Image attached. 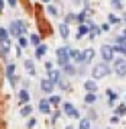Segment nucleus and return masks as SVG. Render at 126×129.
<instances>
[{
    "label": "nucleus",
    "mask_w": 126,
    "mask_h": 129,
    "mask_svg": "<svg viewBox=\"0 0 126 129\" xmlns=\"http://www.w3.org/2000/svg\"><path fill=\"white\" fill-rule=\"evenodd\" d=\"M102 57L106 61H110V59L113 58V48L109 47V45H103L102 47Z\"/></svg>",
    "instance_id": "20e7f679"
},
{
    "label": "nucleus",
    "mask_w": 126,
    "mask_h": 129,
    "mask_svg": "<svg viewBox=\"0 0 126 129\" xmlns=\"http://www.w3.org/2000/svg\"><path fill=\"white\" fill-rule=\"evenodd\" d=\"M41 88L45 91V93H51L52 88H54V83L51 80H42L41 81Z\"/></svg>",
    "instance_id": "0eeeda50"
},
{
    "label": "nucleus",
    "mask_w": 126,
    "mask_h": 129,
    "mask_svg": "<svg viewBox=\"0 0 126 129\" xmlns=\"http://www.w3.org/2000/svg\"><path fill=\"white\" fill-rule=\"evenodd\" d=\"M59 86H61L62 90H65V88H68V83L65 81V80H61V81H59Z\"/></svg>",
    "instance_id": "c9c22d12"
},
{
    "label": "nucleus",
    "mask_w": 126,
    "mask_h": 129,
    "mask_svg": "<svg viewBox=\"0 0 126 129\" xmlns=\"http://www.w3.org/2000/svg\"><path fill=\"white\" fill-rule=\"evenodd\" d=\"M84 100H86V103H94V102H96V96L90 91V93L86 96V99H84Z\"/></svg>",
    "instance_id": "5701e85b"
},
{
    "label": "nucleus",
    "mask_w": 126,
    "mask_h": 129,
    "mask_svg": "<svg viewBox=\"0 0 126 129\" xmlns=\"http://www.w3.org/2000/svg\"><path fill=\"white\" fill-rule=\"evenodd\" d=\"M64 110H65V113L68 115V116H73V117H78L80 115H78V112L74 109V106L71 105V103H65L64 105Z\"/></svg>",
    "instance_id": "423d86ee"
},
{
    "label": "nucleus",
    "mask_w": 126,
    "mask_h": 129,
    "mask_svg": "<svg viewBox=\"0 0 126 129\" xmlns=\"http://www.w3.org/2000/svg\"><path fill=\"white\" fill-rule=\"evenodd\" d=\"M64 71H65L67 74H70V76H73V74H75V68L73 67V65H70V64L64 65Z\"/></svg>",
    "instance_id": "aec40b11"
},
{
    "label": "nucleus",
    "mask_w": 126,
    "mask_h": 129,
    "mask_svg": "<svg viewBox=\"0 0 126 129\" xmlns=\"http://www.w3.org/2000/svg\"><path fill=\"white\" fill-rule=\"evenodd\" d=\"M84 87H86L87 91H91V93H93V91H96V90H97V84H96L94 81H90V80H88V81H86Z\"/></svg>",
    "instance_id": "dca6fc26"
},
{
    "label": "nucleus",
    "mask_w": 126,
    "mask_h": 129,
    "mask_svg": "<svg viewBox=\"0 0 126 129\" xmlns=\"http://www.w3.org/2000/svg\"><path fill=\"white\" fill-rule=\"evenodd\" d=\"M110 122H112V123H117V122H119V119H117L116 116H113L112 119H110Z\"/></svg>",
    "instance_id": "58836bf2"
},
{
    "label": "nucleus",
    "mask_w": 126,
    "mask_h": 129,
    "mask_svg": "<svg viewBox=\"0 0 126 129\" xmlns=\"http://www.w3.org/2000/svg\"><path fill=\"white\" fill-rule=\"evenodd\" d=\"M19 99H20V102H22V103L28 102V100H29L28 91H26V90H20V91H19Z\"/></svg>",
    "instance_id": "6ab92c4d"
},
{
    "label": "nucleus",
    "mask_w": 126,
    "mask_h": 129,
    "mask_svg": "<svg viewBox=\"0 0 126 129\" xmlns=\"http://www.w3.org/2000/svg\"><path fill=\"white\" fill-rule=\"evenodd\" d=\"M102 28H103L104 30H109V25H103V26H102Z\"/></svg>",
    "instance_id": "c03bdc74"
},
{
    "label": "nucleus",
    "mask_w": 126,
    "mask_h": 129,
    "mask_svg": "<svg viewBox=\"0 0 126 129\" xmlns=\"http://www.w3.org/2000/svg\"><path fill=\"white\" fill-rule=\"evenodd\" d=\"M5 38H7V30L0 28V39H5Z\"/></svg>",
    "instance_id": "2f4dec72"
},
{
    "label": "nucleus",
    "mask_w": 126,
    "mask_h": 129,
    "mask_svg": "<svg viewBox=\"0 0 126 129\" xmlns=\"http://www.w3.org/2000/svg\"><path fill=\"white\" fill-rule=\"evenodd\" d=\"M119 20H120V19L116 18L115 15H109V22L110 23H119Z\"/></svg>",
    "instance_id": "c85d7f7f"
},
{
    "label": "nucleus",
    "mask_w": 126,
    "mask_h": 129,
    "mask_svg": "<svg viewBox=\"0 0 126 129\" xmlns=\"http://www.w3.org/2000/svg\"><path fill=\"white\" fill-rule=\"evenodd\" d=\"M39 110L41 113H44V115H48L49 112H51V109H49V102L45 99H42L39 102Z\"/></svg>",
    "instance_id": "6e6552de"
},
{
    "label": "nucleus",
    "mask_w": 126,
    "mask_h": 129,
    "mask_svg": "<svg viewBox=\"0 0 126 129\" xmlns=\"http://www.w3.org/2000/svg\"><path fill=\"white\" fill-rule=\"evenodd\" d=\"M116 113H117V115H125V113H126V106L125 105H120L117 109H116Z\"/></svg>",
    "instance_id": "cd10ccee"
},
{
    "label": "nucleus",
    "mask_w": 126,
    "mask_h": 129,
    "mask_svg": "<svg viewBox=\"0 0 126 129\" xmlns=\"http://www.w3.org/2000/svg\"><path fill=\"white\" fill-rule=\"evenodd\" d=\"M83 57H84V62H90L93 58H94V49H86L84 52H83Z\"/></svg>",
    "instance_id": "9b49d317"
},
{
    "label": "nucleus",
    "mask_w": 126,
    "mask_h": 129,
    "mask_svg": "<svg viewBox=\"0 0 126 129\" xmlns=\"http://www.w3.org/2000/svg\"><path fill=\"white\" fill-rule=\"evenodd\" d=\"M70 59V54H64V55H58V64L59 65H67Z\"/></svg>",
    "instance_id": "4468645a"
},
{
    "label": "nucleus",
    "mask_w": 126,
    "mask_h": 129,
    "mask_svg": "<svg viewBox=\"0 0 126 129\" xmlns=\"http://www.w3.org/2000/svg\"><path fill=\"white\" fill-rule=\"evenodd\" d=\"M25 68L28 70L29 74H32V76L35 74V65H34V62H32L30 59H26V61H25Z\"/></svg>",
    "instance_id": "2eb2a0df"
},
{
    "label": "nucleus",
    "mask_w": 126,
    "mask_h": 129,
    "mask_svg": "<svg viewBox=\"0 0 126 129\" xmlns=\"http://www.w3.org/2000/svg\"><path fill=\"white\" fill-rule=\"evenodd\" d=\"M20 54H22V51H20V45H19V47H17V55L20 57Z\"/></svg>",
    "instance_id": "79ce46f5"
},
{
    "label": "nucleus",
    "mask_w": 126,
    "mask_h": 129,
    "mask_svg": "<svg viewBox=\"0 0 126 129\" xmlns=\"http://www.w3.org/2000/svg\"><path fill=\"white\" fill-rule=\"evenodd\" d=\"M26 44H28V41H26L23 36H20V38H19V45H20V47H26Z\"/></svg>",
    "instance_id": "72a5a7b5"
},
{
    "label": "nucleus",
    "mask_w": 126,
    "mask_h": 129,
    "mask_svg": "<svg viewBox=\"0 0 126 129\" xmlns=\"http://www.w3.org/2000/svg\"><path fill=\"white\" fill-rule=\"evenodd\" d=\"M10 47H12V44L9 41V38L0 39V51H2V54H7L10 51Z\"/></svg>",
    "instance_id": "39448f33"
},
{
    "label": "nucleus",
    "mask_w": 126,
    "mask_h": 129,
    "mask_svg": "<svg viewBox=\"0 0 126 129\" xmlns=\"http://www.w3.org/2000/svg\"><path fill=\"white\" fill-rule=\"evenodd\" d=\"M51 67H52L51 62H46V68H48V70H51Z\"/></svg>",
    "instance_id": "37998d69"
},
{
    "label": "nucleus",
    "mask_w": 126,
    "mask_h": 129,
    "mask_svg": "<svg viewBox=\"0 0 126 129\" xmlns=\"http://www.w3.org/2000/svg\"><path fill=\"white\" fill-rule=\"evenodd\" d=\"M13 73H15V65H13V64H9V65H7V68H6V76L9 77V80H10L12 86H15V78H13Z\"/></svg>",
    "instance_id": "1a4fd4ad"
},
{
    "label": "nucleus",
    "mask_w": 126,
    "mask_h": 129,
    "mask_svg": "<svg viewBox=\"0 0 126 129\" xmlns=\"http://www.w3.org/2000/svg\"><path fill=\"white\" fill-rule=\"evenodd\" d=\"M9 30H10V34L13 36L19 38L20 35H23V34L26 32V26H25V25H23V22H20V20H15V22L10 25Z\"/></svg>",
    "instance_id": "f257e3e1"
},
{
    "label": "nucleus",
    "mask_w": 126,
    "mask_h": 129,
    "mask_svg": "<svg viewBox=\"0 0 126 129\" xmlns=\"http://www.w3.org/2000/svg\"><path fill=\"white\" fill-rule=\"evenodd\" d=\"M9 5H10L12 7H13V6H16V0H9Z\"/></svg>",
    "instance_id": "ea45409f"
},
{
    "label": "nucleus",
    "mask_w": 126,
    "mask_h": 129,
    "mask_svg": "<svg viewBox=\"0 0 126 129\" xmlns=\"http://www.w3.org/2000/svg\"><path fill=\"white\" fill-rule=\"evenodd\" d=\"M113 51H117V52L126 54V42H123V44H122V45H119V47H113Z\"/></svg>",
    "instance_id": "4be33fe9"
},
{
    "label": "nucleus",
    "mask_w": 126,
    "mask_h": 129,
    "mask_svg": "<svg viewBox=\"0 0 126 129\" xmlns=\"http://www.w3.org/2000/svg\"><path fill=\"white\" fill-rule=\"evenodd\" d=\"M123 38H125V39H126V29L123 30Z\"/></svg>",
    "instance_id": "a18cd8bd"
},
{
    "label": "nucleus",
    "mask_w": 126,
    "mask_h": 129,
    "mask_svg": "<svg viewBox=\"0 0 126 129\" xmlns=\"http://www.w3.org/2000/svg\"><path fill=\"white\" fill-rule=\"evenodd\" d=\"M59 97H58V96H52L51 99H49V103H52V105H58V103H59Z\"/></svg>",
    "instance_id": "c756f323"
},
{
    "label": "nucleus",
    "mask_w": 126,
    "mask_h": 129,
    "mask_svg": "<svg viewBox=\"0 0 126 129\" xmlns=\"http://www.w3.org/2000/svg\"><path fill=\"white\" fill-rule=\"evenodd\" d=\"M70 55H71V57H73L77 62H83V61H84L83 54H81L80 51H77V49H71V51H70Z\"/></svg>",
    "instance_id": "9d476101"
},
{
    "label": "nucleus",
    "mask_w": 126,
    "mask_h": 129,
    "mask_svg": "<svg viewBox=\"0 0 126 129\" xmlns=\"http://www.w3.org/2000/svg\"><path fill=\"white\" fill-rule=\"evenodd\" d=\"M49 80L52 83L59 81V71L58 70H49Z\"/></svg>",
    "instance_id": "ddd939ff"
},
{
    "label": "nucleus",
    "mask_w": 126,
    "mask_h": 129,
    "mask_svg": "<svg viewBox=\"0 0 126 129\" xmlns=\"http://www.w3.org/2000/svg\"><path fill=\"white\" fill-rule=\"evenodd\" d=\"M64 54H70L68 48H59L57 51V55H64Z\"/></svg>",
    "instance_id": "7c9ffc66"
},
{
    "label": "nucleus",
    "mask_w": 126,
    "mask_h": 129,
    "mask_svg": "<svg viewBox=\"0 0 126 129\" xmlns=\"http://www.w3.org/2000/svg\"><path fill=\"white\" fill-rule=\"evenodd\" d=\"M107 94H109V96H110V103H112V102H113V100H115L116 97H117V96H116V94L113 93L112 90H107Z\"/></svg>",
    "instance_id": "f704fd0d"
},
{
    "label": "nucleus",
    "mask_w": 126,
    "mask_h": 129,
    "mask_svg": "<svg viewBox=\"0 0 126 129\" xmlns=\"http://www.w3.org/2000/svg\"><path fill=\"white\" fill-rule=\"evenodd\" d=\"M46 10H48V12L51 13V15H55V16L58 15V10H57V7H55V6H52V5H49V6L46 7Z\"/></svg>",
    "instance_id": "bb28decb"
},
{
    "label": "nucleus",
    "mask_w": 126,
    "mask_h": 129,
    "mask_svg": "<svg viewBox=\"0 0 126 129\" xmlns=\"http://www.w3.org/2000/svg\"><path fill=\"white\" fill-rule=\"evenodd\" d=\"M46 49H48V48H46L45 45H38V48H36V57L41 58V57L46 52Z\"/></svg>",
    "instance_id": "a211bd4d"
},
{
    "label": "nucleus",
    "mask_w": 126,
    "mask_h": 129,
    "mask_svg": "<svg viewBox=\"0 0 126 129\" xmlns=\"http://www.w3.org/2000/svg\"><path fill=\"white\" fill-rule=\"evenodd\" d=\"M80 129H90V122L87 119H81L80 122Z\"/></svg>",
    "instance_id": "b1692460"
},
{
    "label": "nucleus",
    "mask_w": 126,
    "mask_h": 129,
    "mask_svg": "<svg viewBox=\"0 0 126 129\" xmlns=\"http://www.w3.org/2000/svg\"><path fill=\"white\" fill-rule=\"evenodd\" d=\"M59 34H61V36H62L64 39H67L70 35V29H68V26L65 23H61L59 25Z\"/></svg>",
    "instance_id": "f8f14e48"
},
{
    "label": "nucleus",
    "mask_w": 126,
    "mask_h": 129,
    "mask_svg": "<svg viewBox=\"0 0 126 129\" xmlns=\"http://www.w3.org/2000/svg\"><path fill=\"white\" fill-rule=\"evenodd\" d=\"M30 113H32V106H25L22 110H20V115H22V116H28Z\"/></svg>",
    "instance_id": "412c9836"
},
{
    "label": "nucleus",
    "mask_w": 126,
    "mask_h": 129,
    "mask_svg": "<svg viewBox=\"0 0 126 129\" xmlns=\"http://www.w3.org/2000/svg\"><path fill=\"white\" fill-rule=\"evenodd\" d=\"M110 73V68L107 67L106 64H97L94 68H93V77L94 78H102V77H104V76H107Z\"/></svg>",
    "instance_id": "f03ea898"
},
{
    "label": "nucleus",
    "mask_w": 126,
    "mask_h": 129,
    "mask_svg": "<svg viewBox=\"0 0 126 129\" xmlns=\"http://www.w3.org/2000/svg\"><path fill=\"white\" fill-rule=\"evenodd\" d=\"M35 123H36V120H35V119H32V120H29V123H28V128H32V126H35Z\"/></svg>",
    "instance_id": "4c0bfd02"
},
{
    "label": "nucleus",
    "mask_w": 126,
    "mask_h": 129,
    "mask_svg": "<svg viewBox=\"0 0 126 129\" xmlns=\"http://www.w3.org/2000/svg\"><path fill=\"white\" fill-rule=\"evenodd\" d=\"M88 32H90V29H88L87 26H84V25L81 23V25H80V29H78V34H77V39H80L81 36L86 35V34H88Z\"/></svg>",
    "instance_id": "f3484780"
},
{
    "label": "nucleus",
    "mask_w": 126,
    "mask_h": 129,
    "mask_svg": "<svg viewBox=\"0 0 126 129\" xmlns=\"http://www.w3.org/2000/svg\"><path fill=\"white\" fill-rule=\"evenodd\" d=\"M30 42H32V45L38 47V45H39V36L38 35H32L30 36Z\"/></svg>",
    "instance_id": "393cba45"
},
{
    "label": "nucleus",
    "mask_w": 126,
    "mask_h": 129,
    "mask_svg": "<svg viewBox=\"0 0 126 129\" xmlns=\"http://www.w3.org/2000/svg\"><path fill=\"white\" fill-rule=\"evenodd\" d=\"M3 7H5V3H3V0H0V12L3 10Z\"/></svg>",
    "instance_id": "a19ab883"
},
{
    "label": "nucleus",
    "mask_w": 126,
    "mask_h": 129,
    "mask_svg": "<svg viewBox=\"0 0 126 129\" xmlns=\"http://www.w3.org/2000/svg\"><path fill=\"white\" fill-rule=\"evenodd\" d=\"M115 71L117 76H126V61L125 59H117L115 62Z\"/></svg>",
    "instance_id": "7ed1b4c3"
},
{
    "label": "nucleus",
    "mask_w": 126,
    "mask_h": 129,
    "mask_svg": "<svg viewBox=\"0 0 126 129\" xmlns=\"http://www.w3.org/2000/svg\"><path fill=\"white\" fill-rule=\"evenodd\" d=\"M84 15H86V12H81L80 13V16H78V22H80V23H83V20H84Z\"/></svg>",
    "instance_id": "e433bc0d"
},
{
    "label": "nucleus",
    "mask_w": 126,
    "mask_h": 129,
    "mask_svg": "<svg viewBox=\"0 0 126 129\" xmlns=\"http://www.w3.org/2000/svg\"><path fill=\"white\" fill-rule=\"evenodd\" d=\"M112 6H113V7H116V9H120V7H122V5L119 3V0H112Z\"/></svg>",
    "instance_id": "473e14b6"
},
{
    "label": "nucleus",
    "mask_w": 126,
    "mask_h": 129,
    "mask_svg": "<svg viewBox=\"0 0 126 129\" xmlns=\"http://www.w3.org/2000/svg\"><path fill=\"white\" fill-rule=\"evenodd\" d=\"M42 2H45V3H48V2H49V0H42Z\"/></svg>",
    "instance_id": "49530a36"
},
{
    "label": "nucleus",
    "mask_w": 126,
    "mask_h": 129,
    "mask_svg": "<svg viewBox=\"0 0 126 129\" xmlns=\"http://www.w3.org/2000/svg\"><path fill=\"white\" fill-rule=\"evenodd\" d=\"M99 32H100V29H99V28L91 26V29H90V38H94L96 35H99Z\"/></svg>",
    "instance_id": "a878e982"
}]
</instances>
